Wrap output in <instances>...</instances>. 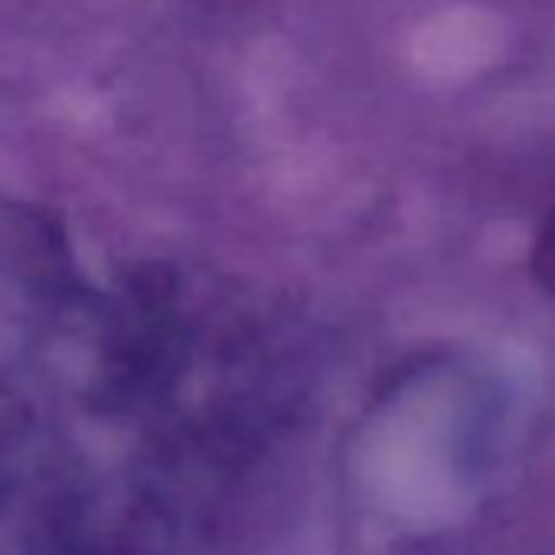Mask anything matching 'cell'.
Returning a JSON list of instances; mask_svg holds the SVG:
<instances>
[{
  "mask_svg": "<svg viewBox=\"0 0 555 555\" xmlns=\"http://www.w3.org/2000/svg\"><path fill=\"white\" fill-rule=\"evenodd\" d=\"M532 274H535V282L555 298V212L545 219L542 232L535 235V245H532Z\"/></svg>",
  "mask_w": 555,
  "mask_h": 555,
  "instance_id": "cell-1",
  "label": "cell"
}]
</instances>
